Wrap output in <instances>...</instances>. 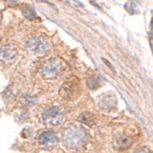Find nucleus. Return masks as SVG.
Here are the masks:
<instances>
[{
    "instance_id": "f257e3e1",
    "label": "nucleus",
    "mask_w": 153,
    "mask_h": 153,
    "mask_svg": "<svg viewBox=\"0 0 153 153\" xmlns=\"http://www.w3.org/2000/svg\"><path fill=\"white\" fill-rule=\"evenodd\" d=\"M87 135L82 127L78 125H70L63 130L62 142L63 145L69 149H76L81 146L86 142Z\"/></svg>"
},
{
    "instance_id": "f03ea898",
    "label": "nucleus",
    "mask_w": 153,
    "mask_h": 153,
    "mask_svg": "<svg viewBox=\"0 0 153 153\" xmlns=\"http://www.w3.org/2000/svg\"><path fill=\"white\" fill-rule=\"evenodd\" d=\"M63 71V64L58 58H49L47 59L42 68H41V74L46 79H55Z\"/></svg>"
},
{
    "instance_id": "7ed1b4c3",
    "label": "nucleus",
    "mask_w": 153,
    "mask_h": 153,
    "mask_svg": "<svg viewBox=\"0 0 153 153\" xmlns=\"http://www.w3.org/2000/svg\"><path fill=\"white\" fill-rule=\"evenodd\" d=\"M80 86L76 78H70L68 81L62 85L59 89V95L65 100H74L79 96Z\"/></svg>"
},
{
    "instance_id": "20e7f679",
    "label": "nucleus",
    "mask_w": 153,
    "mask_h": 153,
    "mask_svg": "<svg viewBox=\"0 0 153 153\" xmlns=\"http://www.w3.org/2000/svg\"><path fill=\"white\" fill-rule=\"evenodd\" d=\"M26 47L33 54L42 56L49 51V45L47 40L42 37H32L26 41Z\"/></svg>"
},
{
    "instance_id": "39448f33",
    "label": "nucleus",
    "mask_w": 153,
    "mask_h": 153,
    "mask_svg": "<svg viewBox=\"0 0 153 153\" xmlns=\"http://www.w3.org/2000/svg\"><path fill=\"white\" fill-rule=\"evenodd\" d=\"M42 120L48 126H58L63 120V113L58 106H51L46 108L42 113Z\"/></svg>"
},
{
    "instance_id": "423d86ee",
    "label": "nucleus",
    "mask_w": 153,
    "mask_h": 153,
    "mask_svg": "<svg viewBox=\"0 0 153 153\" xmlns=\"http://www.w3.org/2000/svg\"><path fill=\"white\" fill-rule=\"evenodd\" d=\"M17 55V49L13 45H4L0 48V61L5 63H10L13 62L14 58Z\"/></svg>"
},
{
    "instance_id": "0eeeda50",
    "label": "nucleus",
    "mask_w": 153,
    "mask_h": 153,
    "mask_svg": "<svg viewBox=\"0 0 153 153\" xmlns=\"http://www.w3.org/2000/svg\"><path fill=\"white\" fill-rule=\"evenodd\" d=\"M38 142L40 145L45 146V145H53L55 143H57V136L53 130H45L39 135Z\"/></svg>"
},
{
    "instance_id": "6e6552de",
    "label": "nucleus",
    "mask_w": 153,
    "mask_h": 153,
    "mask_svg": "<svg viewBox=\"0 0 153 153\" xmlns=\"http://www.w3.org/2000/svg\"><path fill=\"white\" fill-rule=\"evenodd\" d=\"M131 145V140L125 134H118L113 138V146L117 150H127Z\"/></svg>"
},
{
    "instance_id": "1a4fd4ad",
    "label": "nucleus",
    "mask_w": 153,
    "mask_h": 153,
    "mask_svg": "<svg viewBox=\"0 0 153 153\" xmlns=\"http://www.w3.org/2000/svg\"><path fill=\"white\" fill-rule=\"evenodd\" d=\"M100 108H104V110H111L112 108H114L117 104V100L115 96L113 94H104L103 96L100 97Z\"/></svg>"
},
{
    "instance_id": "9d476101",
    "label": "nucleus",
    "mask_w": 153,
    "mask_h": 153,
    "mask_svg": "<svg viewBox=\"0 0 153 153\" xmlns=\"http://www.w3.org/2000/svg\"><path fill=\"white\" fill-rule=\"evenodd\" d=\"M78 120L80 122H82L83 125L87 126H95L96 125V118L95 115L90 112H83L80 114V117L78 118Z\"/></svg>"
},
{
    "instance_id": "9b49d317",
    "label": "nucleus",
    "mask_w": 153,
    "mask_h": 153,
    "mask_svg": "<svg viewBox=\"0 0 153 153\" xmlns=\"http://www.w3.org/2000/svg\"><path fill=\"white\" fill-rule=\"evenodd\" d=\"M22 13H23V15L25 16L26 19H30V21H34V19H38V16H37L36 12L33 10V8L27 6V5H23L22 6Z\"/></svg>"
},
{
    "instance_id": "f8f14e48",
    "label": "nucleus",
    "mask_w": 153,
    "mask_h": 153,
    "mask_svg": "<svg viewBox=\"0 0 153 153\" xmlns=\"http://www.w3.org/2000/svg\"><path fill=\"white\" fill-rule=\"evenodd\" d=\"M87 86L90 89H97L101 86V80L97 76H90L87 78Z\"/></svg>"
},
{
    "instance_id": "ddd939ff",
    "label": "nucleus",
    "mask_w": 153,
    "mask_h": 153,
    "mask_svg": "<svg viewBox=\"0 0 153 153\" xmlns=\"http://www.w3.org/2000/svg\"><path fill=\"white\" fill-rule=\"evenodd\" d=\"M134 153H152V152H151V150L147 146H140V147H137L135 150Z\"/></svg>"
},
{
    "instance_id": "4468645a",
    "label": "nucleus",
    "mask_w": 153,
    "mask_h": 153,
    "mask_svg": "<svg viewBox=\"0 0 153 153\" xmlns=\"http://www.w3.org/2000/svg\"><path fill=\"white\" fill-rule=\"evenodd\" d=\"M6 4L10 7H15L19 5V0H6Z\"/></svg>"
},
{
    "instance_id": "2eb2a0df",
    "label": "nucleus",
    "mask_w": 153,
    "mask_h": 153,
    "mask_svg": "<svg viewBox=\"0 0 153 153\" xmlns=\"http://www.w3.org/2000/svg\"><path fill=\"white\" fill-rule=\"evenodd\" d=\"M151 26H152V30H153V19H152V24H151Z\"/></svg>"
},
{
    "instance_id": "dca6fc26",
    "label": "nucleus",
    "mask_w": 153,
    "mask_h": 153,
    "mask_svg": "<svg viewBox=\"0 0 153 153\" xmlns=\"http://www.w3.org/2000/svg\"><path fill=\"white\" fill-rule=\"evenodd\" d=\"M0 40H1V37H0Z\"/></svg>"
}]
</instances>
